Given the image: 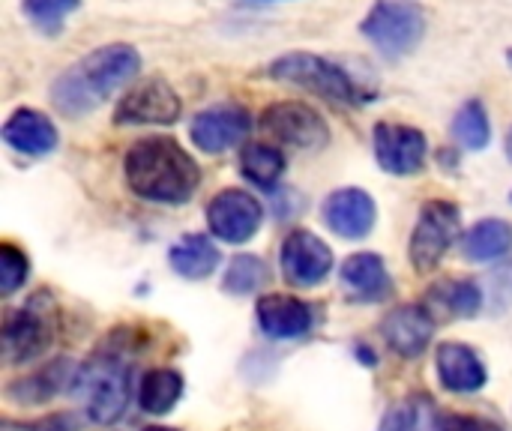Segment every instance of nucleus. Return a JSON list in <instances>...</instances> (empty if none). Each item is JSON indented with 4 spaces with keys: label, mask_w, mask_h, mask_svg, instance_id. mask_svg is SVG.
<instances>
[{
    "label": "nucleus",
    "mask_w": 512,
    "mask_h": 431,
    "mask_svg": "<svg viewBox=\"0 0 512 431\" xmlns=\"http://www.w3.org/2000/svg\"><path fill=\"white\" fill-rule=\"evenodd\" d=\"M27 276H30V261H27V255H24L18 246L3 243V246H0V294H3V297L15 294V291L27 282Z\"/></svg>",
    "instance_id": "nucleus-29"
},
{
    "label": "nucleus",
    "mask_w": 512,
    "mask_h": 431,
    "mask_svg": "<svg viewBox=\"0 0 512 431\" xmlns=\"http://www.w3.org/2000/svg\"><path fill=\"white\" fill-rule=\"evenodd\" d=\"M321 216H324V225L336 237H342V240H363L375 228L378 207H375V201H372V195L366 189L345 186V189H336V192H330L324 198Z\"/></svg>",
    "instance_id": "nucleus-14"
},
{
    "label": "nucleus",
    "mask_w": 512,
    "mask_h": 431,
    "mask_svg": "<svg viewBox=\"0 0 512 431\" xmlns=\"http://www.w3.org/2000/svg\"><path fill=\"white\" fill-rule=\"evenodd\" d=\"M282 276L294 288H315L333 273L330 246L312 231H291L279 249Z\"/></svg>",
    "instance_id": "nucleus-13"
},
{
    "label": "nucleus",
    "mask_w": 512,
    "mask_h": 431,
    "mask_svg": "<svg viewBox=\"0 0 512 431\" xmlns=\"http://www.w3.org/2000/svg\"><path fill=\"white\" fill-rule=\"evenodd\" d=\"M267 78L315 93L318 99L333 102V105H360L366 99L363 87H357V81L342 66L309 51H288L276 57L267 66Z\"/></svg>",
    "instance_id": "nucleus-3"
},
{
    "label": "nucleus",
    "mask_w": 512,
    "mask_h": 431,
    "mask_svg": "<svg viewBox=\"0 0 512 431\" xmlns=\"http://www.w3.org/2000/svg\"><path fill=\"white\" fill-rule=\"evenodd\" d=\"M435 431H504L498 423L486 417H471V414H444L438 417Z\"/></svg>",
    "instance_id": "nucleus-31"
},
{
    "label": "nucleus",
    "mask_w": 512,
    "mask_h": 431,
    "mask_svg": "<svg viewBox=\"0 0 512 431\" xmlns=\"http://www.w3.org/2000/svg\"><path fill=\"white\" fill-rule=\"evenodd\" d=\"M129 189L153 204H186L201 186V168L174 138H141L123 156Z\"/></svg>",
    "instance_id": "nucleus-2"
},
{
    "label": "nucleus",
    "mask_w": 512,
    "mask_h": 431,
    "mask_svg": "<svg viewBox=\"0 0 512 431\" xmlns=\"http://www.w3.org/2000/svg\"><path fill=\"white\" fill-rule=\"evenodd\" d=\"M435 324L438 321L432 318V312L426 306H399L384 318L381 333H384V342L393 354L414 360L429 348Z\"/></svg>",
    "instance_id": "nucleus-15"
},
{
    "label": "nucleus",
    "mask_w": 512,
    "mask_h": 431,
    "mask_svg": "<svg viewBox=\"0 0 512 431\" xmlns=\"http://www.w3.org/2000/svg\"><path fill=\"white\" fill-rule=\"evenodd\" d=\"M453 138L465 150H486L492 141V123L483 99H468L453 117Z\"/></svg>",
    "instance_id": "nucleus-25"
},
{
    "label": "nucleus",
    "mask_w": 512,
    "mask_h": 431,
    "mask_svg": "<svg viewBox=\"0 0 512 431\" xmlns=\"http://www.w3.org/2000/svg\"><path fill=\"white\" fill-rule=\"evenodd\" d=\"M141 72V54L126 42L102 45L60 72L51 84V105L69 117H87L105 105L117 90L129 87Z\"/></svg>",
    "instance_id": "nucleus-1"
},
{
    "label": "nucleus",
    "mask_w": 512,
    "mask_h": 431,
    "mask_svg": "<svg viewBox=\"0 0 512 431\" xmlns=\"http://www.w3.org/2000/svg\"><path fill=\"white\" fill-rule=\"evenodd\" d=\"M180 396H183V378L174 369H153L141 378L138 405L144 414L162 417V414L174 411Z\"/></svg>",
    "instance_id": "nucleus-24"
},
{
    "label": "nucleus",
    "mask_w": 512,
    "mask_h": 431,
    "mask_svg": "<svg viewBox=\"0 0 512 431\" xmlns=\"http://www.w3.org/2000/svg\"><path fill=\"white\" fill-rule=\"evenodd\" d=\"M504 150H507V159L512 162V129L507 132V144H504Z\"/></svg>",
    "instance_id": "nucleus-32"
},
{
    "label": "nucleus",
    "mask_w": 512,
    "mask_h": 431,
    "mask_svg": "<svg viewBox=\"0 0 512 431\" xmlns=\"http://www.w3.org/2000/svg\"><path fill=\"white\" fill-rule=\"evenodd\" d=\"M423 306L435 321H465L483 309V288L468 279H444L429 288Z\"/></svg>",
    "instance_id": "nucleus-20"
},
{
    "label": "nucleus",
    "mask_w": 512,
    "mask_h": 431,
    "mask_svg": "<svg viewBox=\"0 0 512 431\" xmlns=\"http://www.w3.org/2000/svg\"><path fill=\"white\" fill-rule=\"evenodd\" d=\"M183 114V102L162 78H150L120 96L114 108L117 126H171Z\"/></svg>",
    "instance_id": "nucleus-11"
},
{
    "label": "nucleus",
    "mask_w": 512,
    "mask_h": 431,
    "mask_svg": "<svg viewBox=\"0 0 512 431\" xmlns=\"http://www.w3.org/2000/svg\"><path fill=\"white\" fill-rule=\"evenodd\" d=\"M207 225L210 234L222 243L240 246L249 243L264 225V207L252 192L243 189H222L207 204Z\"/></svg>",
    "instance_id": "nucleus-10"
},
{
    "label": "nucleus",
    "mask_w": 512,
    "mask_h": 431,
    "mask_svg": "<svg viewBox=\"0 0 512 431\" xmlns=\"http://www.w3.org/2000/svg\"><path fill=\"white\" fill-rule=\"evenodd\" d=\"M486 291H489V306L492 312H504L512 306V261H504L501 267H495L486 279Z\"/></svg>",
    "instance_id": "nucleus-30"
},
{
    "label": "nucleus",
    "mask_w": 512,
    "mask_h": 431,
    "mask_svg": "<svg viewBox=\"0 0 512 431\" xmlns=\"http://www.w3.org/2000/svg\"><path fill=\"white\" fill-rule=\"evenodd\" d=\"M264 282H267V264L258 255H237L225 270L222 288L234 297H246L255 294Z\"/></svg>",
    "instance_id": "nucleus-28"
},
{
    "label": "nucleus",
    "mask_w": 512,
    "mask_h": 431,
    "mask_svg": "<svg viewBox=\"0 0 512 431\" xmlns=\"http://www.w3.org/2000/svg\"><path fill=\"white\" fill-rule=\"evenodd\" d=\"M3 141L24 156H48L60 144L57 126L36 108H15L3 123Z\"/></svg>",
    "instance_id": "nucleus-18"
},
{
    "label": "nucleus",
    "mask_w": 512,
    "mask_h": 431,
    "mask_svg": "<svg viewBox=\"0 0 512 431\" xmlns=\"http://www.w3.org/2000/svg\"><path fill=\"white\" fill-rule=\"evenodd\" d=\"M219 258H222L219 246L210 237H204V234H186L168 252L171 270L177 276H183V279H192V282L213 276L216 267H219Z\"/></svg>",
    "instance_id": "nucleus-21"
},
{
    "label": "nucleus",
    "mask_w": 512,
    "mask_h": 431,
    "mask_svg": "<svg viewBox=\"0 0 512 431\" xmlns=\"http://www.w3.org/2000/svg\"><path fill=\"white\" fill-rule=\"evenodd\" d=\"M78 384H84L87 417L99 426H111L126 414L132 393V366L123 354H96L81 372Z\"/></svg>",
    "instance_id": "nucleus-5"
},
{
    "label": "nucleus",
    "mask_w": 512,
    "mask_h": 431,
    "mask_svg": "<svg viewBox=\"0 0 512 431\" xmlns=\"http://www.w3.org/2000/svg\"><path fill=\"white\" fill-rule=\"evenodd\" d=\"M81 9V0H21L24 18L42 33V36H60L66 18Z\"/></svg>",
    "instance_id": "nucleus-26"
},
{
    "label": "nucleus",
    "mask_w": 512,
    "mask_h": 431,
    "mask_svg": "<svg viewBox=\"0 0 512 431\" xmlns=\"http://www.w3.org/2000/svg\"><path fill=\"white\" fill-rule=\"evenodd\" d=\"M261 129L279 144H288L294 150H321L330 141L327 120L312 105L297 99L273 102L270 108H264Z\"/></svg>",
    "instance_id": "nucleus-8"
},
{
    "label": "nucleus",
    "mask_w": 512,
    "mask_h": 431,
    "mask_svg": "<svg viewBox=\"0 0 512 431\" xmlns=\"http://www.w3.org/2000/svg\"><path fill=\"white\" fill-rule=\"evenodd\" d=\"M258 327L267 339H303L312 330V309L291 294H264L258 300Z\"/></svg>",
    "instance_id": "nucleus-17"
},
{
    "label": "nucleus",
    "mask_w": 512,
    "mask_h": 431,
    "mask_svg": "<svg viewBox=\"0 0 512 431\" xmlns=\"http://www.w3.org/2000/svg\"><path fill=\"white\" fill-rule=\"evenodd\" d=\"M66 375H69V363L66 360H57L51 369H45V372H39V375H33L27 381H18L15 387H9V399H15V402H33V405L48 402L69 381Z\"/></svg>",
    "instance_id": "nucleus-27"
},
{
    "label": "nucleus",
    "mask_w": 512,
    "mask_h": 431,
    "mask_svg": "<svg viewBox=\"0 0 512 431\" xmlns=\"http://www.w3.org/2000/svg\"><path fill=\"white\" fill-rule=\"evenodd\" d=\"M141 431H177V429H165V426H147V429Z\"/></svg>",
    "instance_id": "nucleus-33"
},
{
    "label": "nucleus",
    "mask_w": 512,
    "mask_h": 431,
    "mask_svg": "<svg viewBox=\"0 0 512 431\" xmlns=\"http://www.w3.org/2000/svg\"><path fill=\"white\" fill-rule=\"evenodd\" d=\"M372 147L381 171L393 177H414L426 168L429 156V141L417 126L381 120L372 129Z\"/></svg>",
    "instance_id": "nucleus-9"
},
{
    "label": "nucleus",
    "mask_w": 512,
    "mask_h": 431,
    "mask_svg": "<svg viewBox=\"0 0 512 431\" xmlns=\"http://www.w3.org/2000/svg\"><path fill=\"white\" fill-rule=\"evenodd\" d=\"M240 171L258 189H273L285 174V153L276 144L252 141L240 150Z\"/></svg>",
    "instance_id": "nucleus-23"
},
{
    "label": "nucleus",
    "mask_w": 512,
    "mask_h": 431,
    "mask_svg": "<svg viewBox=\"0 0 512 431\" xmlns=\"http://www.w3.org/2000/svg\"><path fill=\"white\" fill-rule=\"evenodd\" d=\"M360 33L387 60H399L423 42L426 12L411 0H378L360 21Z\"/></svg>",
    "instance_id": "nucleus-6"
},
{
    "label": "nucleus",
    "mask_w": 512,
    "mask_h": 431,
    "mask_svg": "<svg viewBox=\"0 0 512 431\" xmlns=\"http://www.w3.org/2000/svg\"><path fill=\"white\" fill-rule=\"evenodd\" d=\"M249 132H252V117L243 105H234V102L210 105V108L198 111L189 123L192 144L210 156L237 147L240 141H246Z\"/></svg>",
    "instance_id": "nucleus-12"
},
{
    "label": "nucleus",
    "mask_w": 512,
    "mask_h": 431,
    "mask_svg": "<svg viewBox=\"0 0 512 431\" xmlns=\"http://www.w3.org/2000/svg\"><path fill=\"white\" fill-rule=\"evenodd\" d=\"M507 63L512 66V48H507Z\"/></svg>",
    "instance_id": "nucleus-34"
},
{
    "label": "nucleus",
    "mask_w": 512,
    "mask_h": 431,
    "mask_svg": "<svg viewBox=\"0 0 512 431\" xmlns=\"http://www.w3.org/2000/svg\"><path fill=\"white\" fill-rule=\"evenodd\" d=\"M435 369H438V381L453 393H477L489 381V372H486V363L480 360V354L462 342L438 345Z\"/></svg>",
    "instance_id": "nucleus-19"
},
{
    "label": "nucleus",
    "mask_w": 512,
    "mask_h": 431,
    "mask_svg": "<svg viewBox=\"0 0 512 431\" xmlns=\"http://www.w3.org/2000/svg\"><path fill=\"white\" fill-rule=\"evenodd\" d=\"M459 231H462V210L453 201H441V198L426 201L408 246L414 270L420 276L432 273L459 240Z\"/></svg>",
    "instance_id": "nucleus-7"
},
{
    "label": "nucleus",
    "mask_w": 512,
    "mask_h": 431,
    "mask_svg": "<svg viewBox=\"0 0 512 431\" xmlns=\"http://www.w3.org/2000/svg\"><path fill=\"white\" fill-rule=\"evenodd\" d=\"M512 252V225L504 219H483L477 222L465 240H462V255L474 264L486 261H501Z\"/></svg>",
    "instance_id": "nucleus-22"
},
{
    "label": "nucleus",
    "mask_w": 512,
    "mask_h": 431,
    "mask_svg": "<svg viewBox=\"0 0 512 431\" xmlns=\"http://www.w3.org/2000/svg\"><path fill=\"white\" fill-rule=\"evenodd\" d=\"M57 333V306L48 291L33 294L21 309L6 312L3 318V357L18 366L39 360Z\"/></svg>",
    "instance_id": "nucleus-4"
},
{
    "label": "nucleus",
    "mask_w": 512,
    "mask_h": 431,
    "mask_svg": "<svg viewBox=\"0 0 512 431\" xmlns=\"http://www.w3.org/2000/svg\"><path fill=\"white\" fill-rule=\"evenodd\" d=\"M339 282L354 303H384L393 294V276L384 258L375 252L351 255L339 270Z\"/></svg>",
    "instance_id": "nucleus-16"
}]
</instances>
